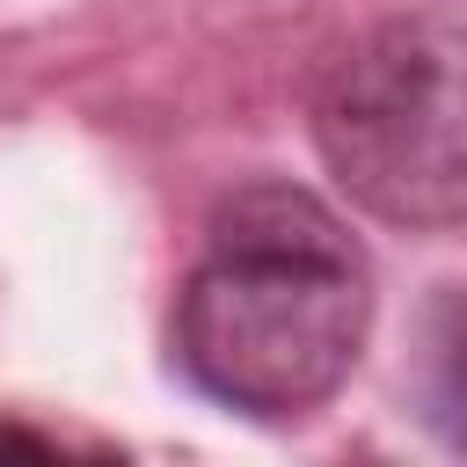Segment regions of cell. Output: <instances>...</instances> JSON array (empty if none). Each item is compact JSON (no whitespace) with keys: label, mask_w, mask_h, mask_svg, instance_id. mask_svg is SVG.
Listing matches in <instances>:
<instances>
[{"label":"cell","mask_w":467,"mask_h":467,"mask_svg":"<svg viewBox=\"0 0 467 467\" xmlns=\"http://www.w3.org/2000/svg\"><path fill=\"white\" fill-rule=\"evenodd\" d=\"M372 277L343 219L285 182L241 190L175 292L182 379L248 423L314 416L358 365Z\"/></svg>","instance_id":"6da1fadb"},{"label":"cell","mask_w":467,"mask_h":467,"mask_svg":"<svg viewBox=\"0 0 467 467\" xmlns=\"http://www.w3.org/2000/svg\"><path fill=\"white\" fill-rule=\"evenodd\" d=\"M314 153L336 190L401 226H467V0L372 22L314 88Z\"/></svg>","instance_id":"7a4b0ae2"},{"label":"cell","mask_w":467,"mask_h":467,"mask_svg":"<svg viewBox=\"0 0 467 467\" xmlns=\"http://www.w3.org/2000/svg\"><path fill=\"white\" fill-rule=\"evenodd\" d=\"M431 431L467 460V314L452 321V336L438 343V365H431Z\"/></svg>","instance_id":"3957f363"}]
</instances>
